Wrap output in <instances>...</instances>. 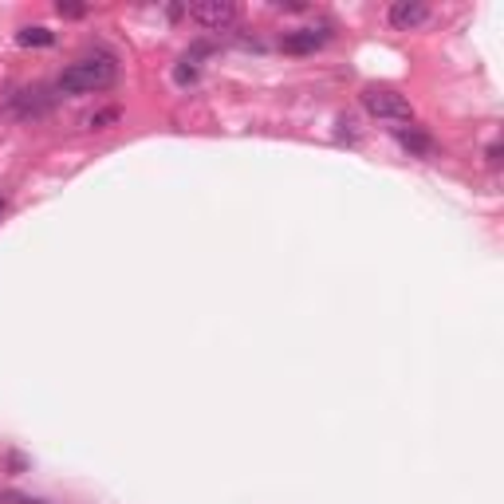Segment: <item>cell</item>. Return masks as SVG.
<instances>
[{
    "label": "cell",
    "instance_id": "1",
    "mask_svg": "<svg viewBox=\"0 0 504 504\" xmlns=\"http://www.w3.org/2000/svg\"><path fill=\"white\" fill-rule=\"evenodd\" d=\"M118 79V63L111 52H91V56H79L76 63L60 71L56 91L63 95H91V91H103Z\"/></svg>",
    "mask_w": 504,
    "mask_h": 504
},
{
    "label": "cell",
    "instance_id": "2",
    "mask_svg": "<svg viewBox=\"0 0 504 504\" xmlns=\"http://www.w3.org/2000/svg\"><path fill=\"white\" fill-rule=\"evenodd\" d=\"M363 107H366V115L382 118V123H410V118H414L410 99L398 95L394 87H366L363 91Z\"/></svg>",
    "mask_w": 504,
    "mask_h": 504
},
{
    "label": "cell",
    "instance_id": "3",
    "mask_svg": "<svg viewBox=\"0 0 504 504\" xmlns=\"http://www.w3.org/2000/svg\"><path fill=\"white\" fill-rule=\"evenodd\" d=\"M189 20L201 24L205 32H228L236 24V4L233 0H197V4H189Z\"/></svg>",
    "mask_w": 504,
    "mask_h": 504
},
{
    "label": "cell",
    "instance_id": "4",
    "mask_svg": "<svg viewBox=\"0 0 504 504\" xmlns=\"http://www.w3.org/2000/svg\"><path fill=\"white\" fill-rule=\"evenodd\" d=\"M52 107H56V95L48 87H24L12 95L16 118H44V115H52Z\"/></svg>",
    "mask_w": 504,
    "mask_h": 504
},
{
    "label": "cell",
    "instance_id": "5",
    "mask_svg": "<svg viewBox=\"0 0 504 504\" xmlns=\"http://www.w3.org/2000/svg\"><path fill=\"white\" fill-rule=\"evenodd\" d=\"M327 40H332V32H327V28H296V32L284 36L280 48H284V52H292V56H308V52L324 48Z\"/></svg>",
    "mask_w": 504,
    "mask_h": 504
},
{
    "label": "cell",
    "instance_id": "6",
    "mask_svg": "<svg viewBox=\"0 0 504 504\" xmlns=\"http://www.w3.org/2000/svg\"><path fill=\"white\" fill-rule=\"evenodd\" d=\"M426 16H429V8L421 0H398V4H390L394 28H418V24H426Z\"/></svg>",
    "mask_w": 504,
    "mask_h": 504
},
{
    "label": "cell",
    "instance_id": "7",
    "mask_svg": "<svg viewBox=\"0 0 504 504\" xmlns=\"http://www.w3.org/2000/svg\"><path fill=\"white\" fill-rule=\"evenodd\" d=\"M398 142L406 146L410 154H421V158H426V154H434V139H429L421 126H410V131L402 126V131H398Z\"/></svg>",
    "mask_w": 504,
    "mask_h": 504
},
{
    "label": "cell",
    "instance_id": "8",
    "mask_svg": "<svg viewBox=\"0 0 504 504\" xmlns=\"http://www.w3.org/2000/svg\"><path fill=\"white\" fill-rule=\"evenodd\" d=\"M16 44H24V48H52L56 44V32L40 28V24H32V28H20L16 32Z\"/></svg>",
    "mask_w": 504,
    "mask_h": 504
},
{
    "label": "cell",
    "instance_id": "9",
    "mask_svg": "<svg viewBox=\"0 0 504 504\" xmlns=\"http://www.w3.org/2000/svg\"><path fill=\"white\" fill-rule=\"evenodd\" d=\"M173 79H178L181 87H186V84H194V79H197V68H194V60H181L178 68H173Z\"/></svg>",
    "mask_w": 504,
    "mask_h": 504
},
{
    "label": "cell",
    "instance_id": "10",
    "mask_svg": "<svg viewBox=\"0 0 504 504\" xmlns=\"http://www.w3.org/2000/svg\"><path fill=\"white\" fill-rule=\"evenodd\" d=\"M107 123H118V111H115V107H111V111H99V115H91V118H87L91 131H103Z\"/></svg>",
    "mask_w": 504,
    "mask_h": 504
},
{
    "label": "cell",
    "instance_id": "11",
    "mask_svg": "<svg viewBox=\"0 0 504 504\" xmlns=\"http://www.w3.org/2000/svg\"><path fill=\"white\" fill-rule=\"evenodd\" d=\"M56 12H60V16H71V20H79V16H84L87 8H84V4H63V0H60V4H56Z\"/></svg>",
    "mask_w": 504,
    "mask_h": 504
},
{
    "label": "cell",
    "instance_id": "12",
    "mask_svg": "<svg viewBox=\"0 0 504 504\" xmlns=\"http://www.w3.org/2000/svg\"><path fill=\"white\" fill-rule=\"evenodd\" d=\"M489 162H492V166L500 162V142H492V146H489Z\"/></svg>",
    "mask_w": 504,
    "mask_h": 504
},
{
    "label": "cell",
    "instance_id": "13",
    "mask_svg": "<svg viewBox=\"0 0 504 504\" xmlns=\"http://www.w3.org/2000/svg\"><path fill=\"white\" fill-rule=\"evenodd\" d=\"M0 217H4V197H0Z\"/></svg>",
    "mask_w": 504,
    "mask_h": 504
},
{
    "label": "cell",
    "instance_id": "14",
    "mask_svg": "<svg viewBox=\"0 0 504 504\" xmlns=\"http://www.w3.org/2000/svg\"><path fill=\"white\" fill-rule=\"evenodd\" d=\"M0 500H4V492H0Z\"/></svg>",
    "mask_w": 504,
    "mask_h": 504
}]
</instances>
